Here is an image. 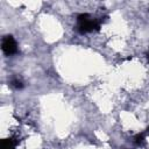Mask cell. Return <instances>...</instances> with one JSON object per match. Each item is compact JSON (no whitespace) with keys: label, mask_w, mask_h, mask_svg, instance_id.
<instances>
[{"label":"cell","mask_w":149,"mask_h":149,"mask_svg":"<svg viewBox=\"0 0 149 149\" xmlns=\"http://www.w3.org/2000/svg\"><path fill=\"white\" fill-rule=\"evenodd\" d=\"M77 22H78V31L81 33V34H85V33H90V31H93V30H98L100 28V24L97 20L92 19L88 14L84 13V14H80L78 15L77 17Z\"/></svg>","instance_id":"6da1fadb"},{"label":"cell","mask_w":149,"mask_h":149,"mask_svg":"<svg viewBox=\"0 0 149 149\" xmlns=\"http://www.w3.org/2000/svg\"><path fill=\"white\" fill-rule=\"evenodd\" d=\"M2 51L6 55H14L17 52V44L12 36H6L2 40Z\"/></svg>","instance_id":"7a4b0ae2"},{"label":"cell","mask_w":149,"mask_h":149,"mask_svg":"<svg viewBox=\"0 0 149 149\" xmlns=\"http://www.w3.org/2000/svg\"><path fill=\"white\" fill-rule=\"evenodd\" d=\"M15 141L13 139H5L1 141L0 149H15Z\"/></svg>","instance_id":"3957f363"},{"label":"cell","mask_w":149,"mask_h":149,"mask_svg":"<svg viewBox=\"0 0 149 149\" xmlns=\"http://www.w3.org/2000/svg\"><path fill=\"white\" fill-rule=\"evenodd\" d=\"M12 85H13L15 88H22V87H23L22 81L19 80V79H13V80H12Z\"/></svg>","instance_id":"277c9868"},{"label":"cell","mask_w":149,"mask_h":149,"mask_svg":"<svg viewBox=\"0 0 149 149\" xmlns=\"http://www.w3.org/2000/svg\"><path fill=\"white\" fill-rule=\"evenodd\" d=\"M135 143H137V144H141L142 142H143V140H144V134L143 133H141V134H137L136 136H135Z\"/></svg>","instance_id":"5b68a950"},{"label":"cell","mask_w":149,"mask_h":149,"mask_svg":"<svg viewBox=\"0 0 149 149\" xmlns=\"http://www.w3.org/2000/svg\"><path fill=\"white\" fill-rule=\"evenodd\" d=\"M147 57H148V61H149V52H148V56Z\"/></svg>","instance_id":"8992f818"},{"label":"cell","mask_w":149,"mask_h":149,"mask_svg":"<svg viewBox=\"0 0 149 149\" xmlns=\"http://www.w3.org/2000/svg\"><path fill=\"white\" fill-rule=\"evenodd\" d=\"M148 132H149V127H148Z\"/></svg>","instance_id":"52a82bcc"}]
</instances>
